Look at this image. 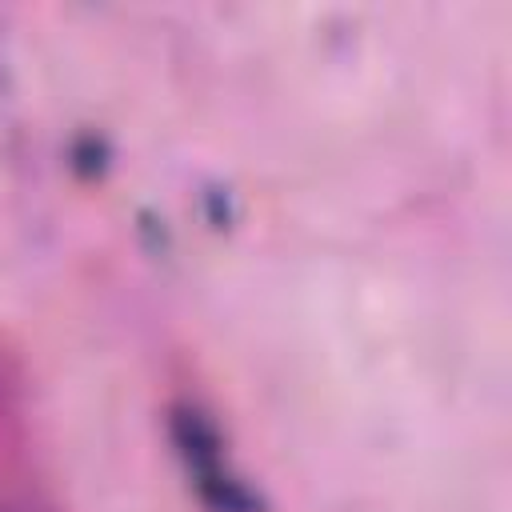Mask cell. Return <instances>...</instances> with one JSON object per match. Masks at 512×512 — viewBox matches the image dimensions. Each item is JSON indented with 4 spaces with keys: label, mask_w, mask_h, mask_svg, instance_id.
<instances>
[{
    "label": "cell",
    "mask_w": 512,
    "mask_h": 512,
    "mask_svg": "<svg viewBox=\"0 0 512 512\" xmlns=\"http://www.w3.org/2000/svg\"><path fill=\"white\" fill-rule=\"evenodd\" d=\"M168 436H172L176 452L184 456V464H188L192 472L220 468V456H224L220 428H216L196 404H172V408H168Z\"/></svg>",
    "instance_id": "1"
},
{
    "label": "cell",
    "mask_w": 512,
    "mask_h": 512,
    "mask_svg": "<svg viewBox=\"0 0 512 512\" xmlns=\"http://www.w3.org/2000/svg\"><path fill=\"white\" fill-rule=\"evenodd\" d=\"M196 492L208 512H264V500L240 476H232L224 464L196 472Z\"/></svg>",
    "instance_id": "2"
},
{
    "label": "cell",
    "mask_w": 512,
    "mask_h": 512,
    "mask_svg": "<svg viewBox=\"0 0 512 512\" xmlns=\"http://www.w3.org/2000/svg\"><path fill=\"white\" fill-rule=\"evenodd\" d=\"M72 168L80 172V176H100L104 168H108V144L100 140V136H92V132H84V136H76L72 140Z\"/></svg>",
    "instance_id": "3"
}]
</instances>
